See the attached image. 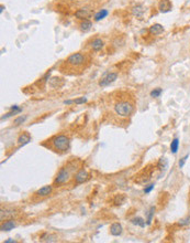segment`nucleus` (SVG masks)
Listing matches in <instances>:
<instances>
[{"label":"nucleus","mask_w":190,"mask_h":243,"mask_svg":"<svg viewBox=\"0 0 190 243\" xmlns=\"http://www.w3.org/2000/svg\"><path fill=\"white\" fill-rule=\"evenodd\" d=\"M13 228H16V222H14V220L10 219L8 220V221H6L5 223H2L1 224V231H3V232H8V231H11L13 230Z\"/></svg>","instance_id":"obj_13"},{"label":"nucleus","mask_w":190,"mask_h":243,"mask_svg":"<svg viewBox=\"0 0 190 243\" xmlns=\"http://www.w3.org/2000/svg\"><path fill=\"white\" fill-rule=\"evenodd\" d=\"M3 9H5V6L1 5V6H0V12H1V13L3 12Z\"/></svg>","instance_id":"obj_33"},{"label":"nucleus","mask_w":190,"mask_h":243,"mask_svg":"<svg viewBox=\"0 0 190 243\" xmlns=\"http://www.w3.org/2000/svg\"><path fill=\"white\" fill-rule=\"evenodd\" d=\"M67 64L72 66H75V68H78V66H81L85 62H86V58L83 56V53H73V54H70L69 56L67 58L66 60Z\"/></svg>","instance_id":"obj_3"},{"label":"nucleus","mask_w":190,"mask_h":243,"mask_svg":"<svg viewBox=\"0 0 190 243\" xmlns=\"http://www.w3.org/2000/svg\"><path fill=\"white\" fill-rule=\"evenodd\" d=\"M89 16H90V11L88 8H80L75 12V17L80 20H86Z\"/></svg>","instance_id":"obj_9"},{"label":"nucleus","mask_w":190,"mask_h":243,"mask_svg":"<svg viewBox=\"0 0 190 243\" xmlns=\"http://www.w3.org/2000/svg\"><path fill=\"white\" fill-rule=\"evenodd\" d=\"M154 213H155V207H151L149 208V211L147 213V218H146V224L149 225L152 223V220H153Z\"/></svg>","instance_id":"obj_23"},{"label":"nucleus","mask_w":190,"mask_h":243,"mask_svg":"<svg viewBox=\"0 0 190 243\" xmlns=\"http://www.w3.org/2000/svg\"><path fill=\"white\" fill-rule=\"evenodd\" d=\"M89 179V174L85 169H80L75 175V182L76 183H83Z\"/></svg>","instance_id":"obj_7"},{"label":"nucleus","mask_w":190,"mask_h":243,"mask_svg":"<svg viewBox=\"0 0 190 243\" xmlns=\"http://www.w3.org/2000/svg\"><path fill=\"white\" fill-rule=\"evenodd\" d=\"M133 16H135L136 18H142L144 13V7L142 5H136L132 8Z\"/></svg>","instance_id":"obj_15"},{"label":"nucleus","mask_w":190,"mask_h":243,"mask_svg":"<svg viewBox=\"0 0 190 243\" xmlns=\"http://www.w3.org/2000/svg\"><path fill=\"white\" fill-rule=\"evenodd\" d=\"M115 113L121 117H128L134 111V106L133 104H131L128 101H121L119 103L115 104L114 106Z\"/></svg>","instance_id":"obj_2"},{"label":"nucleus","mask_w":190,"mask_h":243,"mask_svg":"<svg viewBox=\"0 0 190 243\" xmlns=\"http://www.w3.org/2000/svg\"><path fill=\"white\" fill-rule=\"evenodd\" d=\"M52 189H53L52 186H50V185L44 186V187L40 188L39 190L37 191V195L40 196V197H47L48 195H51V192H52Z\"/></svg>","instance_id":"obj_12"},{"label":"nucleus","mask_w":190,"mask_h":243,"mask_svg":"<svg viewBox=\"0 0 190 243\" xmlns=\"http://www.w3.org/2000/svg\"><path fill=\"white\" fill-rule=\"evenodd\" d=\"M154 187H155V185H154V183H151V185H149V186H145V188H144V190H143L144 193H145V195L149 193L154 189Z\"/></svg>","instance_id":"obj_28"},{"label":"nucleus","mask_w":190,"mask_h":243,"mask_svg":"<svg viewBox=\"0 0 190 243\" xmlns=\"http://www.w3.org/2000/svg\"><path fill=\"white\" fill-rule=\"evenodd\" d=\"M158 9L161 13H167L172 11L173 9V3L170 0H161L158 3Z\"/></svg>","instance_id":"obj_6"},{"label":"nucleus","mask_w":190,"mask_h":243,"mask_svg":"<svg viewBox=\"0 0 190 243\" xmlns=\"http://www.w3.org/2000/svg\"><path fill=\"white\" fill-rule=\"evenodd\" d=\"M149 33H151V35H161V33H163V32H164V27L161 26V24H159V23H154L153 26L149 27Z\"/></svg>","instance_id":"obj_11"},{"label":"nucleus","mask_w":190,"mask_h":243,"mask_svg":"<svg viewBox=\"0 0 190 243\" xmlns=\"http://www.w3.org/2000/svg\"><path fill=\"white\" fill-rule=\"evenodd\" d=\"M91 27H92V22H91L90 20H88V19L83 20V21L80 23V29L83 30V32L89 31V30L91 29Z\"/></svg>","instance_id":"obj_18"},{"label":"nucleus","mask_w":190,"mask_h":243,"mask_svg":"<svg viewBox=\"0 0 190 243\" xmlns=\"http://www.w3.org/2000/svg\"><path fill=\"white\" fill-rule=\"evenodd\" d=\"M178 148H179V139L178 138H174L170 144V150L173 154H176L178 151Z\"/></svg>","instance_id":"obj_22"},{"label":"nucleus","mask_w":190,"mask_h":243,"mask_svg":"<svg viewBox=\"0 0 190 243\" xmlns=\"http://www.w3.org/2000/svg\"><path fill=\"white\" fill-rule=\"evenodd\" d=\"M26 119H28V116H25V115H23V116H18L17 118H14V121H13V124L16 125V126H19V125L23 124Z\"/></svg>","instance_id":"obj_24"},{"label":"nucleus","mask_w":190,"mask_h":243,"mask_svg":"<svg viewBox=\"0 0 190 243\" xmlns=\"http://www.w3.org/2000/svg\"><path fill=\"white\" fill-rule=\"evenodd\" d=\"M90 45H91V49H92L94 51H100L102 48H103L104 43L100 38H97V39L92 40V42H91Z\"/></svg>","instance_id":"obj_14"},{"label":"nucleus","mask_w":190,"mask_h":243,"mask_svg":"<svg viewBox=\"0 0 190 243\" xmlns=\"http://www.w3.org/2000/svg\"><path fill=\"white\" fill-rule=\"evenodd\" d=\"M14 213H16V212L13 211V210H9V209H1V220L8 219V218L12 217Z\"/></svg>","instance_id":"obj_20"},{"label":"nucleus","mask_w":190,"mask_h":243,"mask_svg":"<svg viewBox=\"0 0 190 243\" xmlns=\"http://www.w3.org/2000/svg\"><path fill=\"white\" fill-rule=\"evenodd\" d=\"M109 14V11L107 10V9H101L100 11H98V12L95 14V21H100V20H102V19H104Z\"/></svg>","instance_id":"obj_16"},{"label":"nucleus","mask_w":190,"mask_h":243,"mask_svg":"<svg viewBox=\"0 0 190 243\" xmlns=\"http://www.w3.org/2000/svg\"><path fill=\"white\" fill-rule=\"evenodd\" d=\"M161 93H163V90L159 89V87H157V89H154L149 94H151L152 97H159V96L161 95Z\"/></svg>","instance_id":"obj_26"},{"label":"nucleus","mask_w":190,"mask_h":243,"mask_svg":"<svg viewBox=\"0 0 190 243\" xmlns=\"http://www.w3.org/2000/svg\"><path fill=\"white\" fill-rule=\"evenodd\" d=\"M21 112H22V109H18V111H10V112H9V113L5 114V115H3V116H1V121H5V119L9 118V117L13 116V115H17V114L21 113Z\"/></svg>","instance_id":"obj_25"},{"label":"nucleus","mask_w":190,"mask_h":243,"mask_svg":"<svg viewBox=\"0 0 190 243\" xmlns=\"http://www.w3.org/2000/svg\"><path fill=\"white\" fill-rule=\"evenodd\" d=\"M188 157H189V155H186L185 157H182V158L180 159V160H179V164H178L179 168H182V167H184V165H185V163H186V160L188 159Z\"/></svg>","instance_id":"obj_30"},{"label":"nucleus","mask_w":190,"mask_h":243,"mask_svg":"<svg viewBox=\"0 0 190 243\" xmlns=\"http://www.w3.org/2000/svg\"><path fill=\"white\" fill-rule=\"evenodd\" d=\"M17 241L16 240H13V239H9V240H6L5 241V243H16Z\"/></svg>","instance_id":"obj_32"},{"label":"nucleus","mask_w":190,"mask_h":243,"mask_svg":"<svg viewBox=\"0 0 190 243\" xmlns=\"http://www.w3.org/2000/svg\"><path fill=\"white\" fill-rule=\"evenodd\" d=\"M31 142V136H30L29 133H23L22 135H20L18 138V144L19 147H23L24 145L29 144Z\"/></svg>","instance_id":"obj_10"},{"label":"nucleus","mask_w":190,"mask_h":243,"mask_svg":"<svg viewBox=\"0 0 190 243\" xmlns=\"http://www.w3.org/2000/svg\"><path fill=\"white\" fill-rule=\"evenodd\" d=\"M118 79V73L114 72H106L103 74V76L99 81V86H109L113 82H115V80Z\"/></svg>","instance_id":"obj_5"},{"label":"nucleus","mask_w":190,"mask_h":243,"mask_svg":"<svg viewBox=\"0 0 190 243\" xmlns=\"http://www.w3.org/2000/svg\"><path fill=\"white\" fill-rule=\"evenodd\" d=\"M157 167H158V169L161 170V171H165V170L168 168V160H167L165 157L161 158L158 161V164H157Z\"/></svg>","instance_id":"obj_17"},{"label":"nucleus","mask_w":190,"mask_h":243,"mask_svg":"<svg viewBox=\"0 0 190 243\" xmlns=\"http://www.w3.org/2000/svg\"><path fill=\"white\" fill-rule=\"evenodd\" d=\"M69 177H70L69 169L66 168V167H63V168L60 169V171L57 172V175H56V178L54 180V185L56 187L60 185H64V183H66L69 180Z\"/></svg>","instance_id":"obj_4"},{"label":"nucleus","mask_w":190,"mask_h":243,"mask_svg":"<svg viewBox=\"0 0 190 243\" xmlns=\"http://www.w3.org/2000/svg\"><path fill=\"white\" fill-rule=\"evenodd\" d=\"M73 103H74V101H72V100L64 101V104H65V105H69V104H73Z\"/></svg>","instance_id":"obj_31"},{"label":"nucleus","mask_w":190,"mask_h":243,"mask_svg":"<svg viewBox=\"0 0 190 243\" xmlns=\"http://www.w3.org/2000/svg\"><path fill=\"white\" fill-rule=\"evenodd\" d=\"M131 222H132L134 225H138V227H141V228H144V227H145V224H146L145 221H144V219H143V218H141V217L133 218V219L131 220Z\"/></svg>","instance_id":"obj_21"},{"label":"nucleus","mask_w":190,"mask_h":243,"mask_svg":"<svg viewBox=\"0 0 190 243\" xmlns=\"http://www.w3.org/2000/svg\"><path fill=\"white\" fill-rule=\"evenodd\" d=\"M51 143H52L54 149H56L57 151L60 153H65L68 151L70 147V139L68 136L66 135H57V136H54V137L51 139Z\"/></svg>","instance_id":"obj_1"},{"label":"nucleus","mask_w":190,"mask_h":243,"mask_svg":"<svg viewBox=\"0 0 190 243\" xmlns=\"http://www.w3.org/2000/svg\"><path fill=\"white\" fill-rule=\"evenodd\" d=\"M125 199H126V197H125L123 193H120V195H117L114 197V200H113V202H114L115 206H121V204H124Z\"/></svg>","instance_id":"obj_19"},{"label":"nucleus","mask_w":190,"mask_h":243,"mask_svg":"<svg viewBox=\"0 0 190 243\" xmlns=\"http://www.w3.org/2000/svg\"><path fill=\"white\" fill-rule=\"evenodd\" d=\"M122 231H123V228L120 223H112L111 227H110V233H111L113 237H119V235L122 234Z\"/></svg>","instance_id":"obj_8"},{"label":"nucleus","mask_w":190,"mask_h":243,"mask_svg":"<svg viewBox=\"0 0 190 243\" xmlns=\"http://www.w3.org/2000/svg\"><path fill=\"white\" fill-rule=\"evenodd\" d=\"M74 101V103L75 104H83V103H86L87 102V98L86 97H78V98H76V100H73Z\"/></svg>","instance_id":"obj_29"},{"label":"nucleus","mask_w":190,"mask_h":243,"mask_svg":"<svg viewBox=\"0 0 190 243\" xmlns=\"http://www.w3.org/2000/svg\"><path fill=\"white\" fill-rule=\"evenodd\" d=\"M41 241H44V242H56L57 241V238L55 235H46V239H42Z\"/></svg>","instance_id":"obj_27"}]
</instances>
